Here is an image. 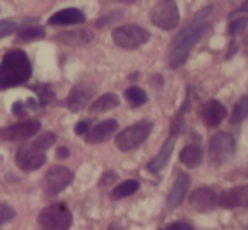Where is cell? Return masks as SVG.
Listing matches in <instances>:
<instances>
[{
    "label": "cell",
    "instance_id": "obj_1",
    "mask_svg": "<svg viewBox=\"0 0 248 230\" xmlns=\"http://www.w3.org/2000/svg\"><path fill=\"white\" fill-rule=\"evenodd\" d=\"M213 5H208L198 12L194 16V19L177 34V37L172 41V51H170V58H169V68L170 69H177L179 66L184 65V61L187 59L191 48L199 41V37L202 36V33L206 31L208 26V16L211 14Z\"/></svg>",
    "mask_w": 248,
    "mask_h": 230
},
{
    "label": "cell",
    "instance_id": "obj_2",
    "mask_svg": "<svg viewBox=\"0 0 248 230\" xmlns=\"http://www.w3.org/2000/svg\"><path fill=\"white\" fill-rule=\"evenodd\" d=\"M32 66L24 51H9L0 61V90L29 82Z\"/></svg>",
    "mask_w": 248,
    "mask_h": 230
},
{
    "label": "cell",
    "instance_id": "obj_3",
    "mask_svg": "<svg viewBox=\"0 0 248 230\" xmlns=\"http://www.w3.org/2000/svg\"><path fill=\"white\" fill-rule=\"evenodd\" d=\"M111 37H113V43L124 49H137L149 43L150 33L135 24H124L111 31Z\"/></svg>",
    "mask_w": 248,
    "mask_h": 230
},
{
    "label": "cell",
    "instance_id": "obj_4",
    "mask_svg": "<svg viewBox=\"0 0 248 230\" xmlns=\"http://www.w3.org/2000/svg\"><path fill=\"white\" fill-rule=\"evenodd\" d=\"M37 222L44 230H69L73 224V214L64 203H54L41 212Z\"/></svg>",
    "mask_w": 248,
    "mask_h": 230
},
{
    "label": "cell",
    "instance_id": "obj_5",
    "mask_svg": "<svg viewBox=\"0 0 248 230\" xmlns=\"http://www.w3.org/2000/svg\"><path fill=\"white\" fill-rule=\"evenodd\" d=\"M150 131H152V122H139V124H134L130 127L124 129L120 134L115 139V144L120 151L127 152L132 151V149L139 148L142 142L150 135Z\"/></svg>",
    "mask_w": 248,
    "mask_h": 230
},
{
    "label": "cell",
    "instance_id": "obj_6",
    "mask_svg": "<svg viewBox=\"0 0 248 230\" xmlns=\"http://www.w3.org/2000/svg\"><path fill=\"white\" fill-rule=\"evenodd\" d=\"M150 20L154 26L160 27L164 31H174L179 26V9L177 3L172 0H162L157 2L150 9Z\"/></svg>",
    "mask_w": 248,
    "mask_h": 230
},
{
    "label": "cell",
    "instance_id": "obj_7",
    "mask_svg": "<svg viewBox=\"0 0 248 230\" xmlns=\"http://www.w3.org/2000/svg\"><path fill=\"white\" fill-rule=\"evenodd\" d=\"M75 180V173L71 169L64 168V166H54L46 173L44 178V191L47 197H54V195L61 193L64 188H68Z\"/></svg>",
    "mask_w": 248,
    "mask_h": 230
},
{
    "label": "cell",
    "instance_id": "obj_8",
    "mask_svg": "<svg viewBox=\"0 0 248 230\" xmlns=\"http://www.w3.org/2000/svg\"><path fill=\"white\" fill-rule=\"evenodd\" d=\"M41 131V124L37 120H24L19 124H14L0 131V139L9 142H24Z\"/></svg>",
    "mask_w": 248,
    "mask_h": 230
},
{
    "label": "cell",
    "instance_id": "obj_9",
    "mask_svg": "<svg viewBox=\"0 0 248 230\" xmlns=\"http://www.w3.org/2000/svg\"><path fill=\"white\" fill-rule=\"evenodd\" d=\"M44 163H46V152L41 151L39 148H36L32 142L24 144L16 154V164L19 166L22 171L39 169Z\"/></svg>",
    "mask_w": 248,
    "mask_h": 230
},
{
    "label": "cell",
    "instance_id": "obj_10",
    "mask_svg": "<svg viewBox=\"0 0 248 230\" xmlns=\"http://www.w3.org/2000/svg\"><path fill=\"white\" fill-rule=\"evenodd\" d=\"M235 152V141L230 134H219L213 135L211 141H209V156H211V161L215 164H221L226 163Z\"/></svg>",
    "mask_w": 248,
    "mask_h": 230
},
{
    "label": "cell",
    "instance_id": "obj_11",
    "mask_svg": "<svg viewBox=\"0 0 248 230\" xmlns=\"http://www.w3.org/2000/svg\"><path fill=\"white\" fill-rule=\"evenodd\" d=\"M118 131V122L113 120V118H108V120H103L100 124L90 127V131L85 134L86 142L90 144H100V142H105Z\"/></svg>",
    "mask_w": 248,
    "mask_h": 230
},
{
    "label": "cell",
    "instance_id": "obj_12",
    "mask_svg": "<svg viewBox=\"0 0 248 230\" xmlns=\"http://www.w3.org/2000/svg\"><path fill=\"white\" fill-rule=\"evenodd\" d=\"M189 203H191V207H193L194 210L206 214V212H209L216 203H218V197H216V193L211 190V188L201 186V188H198V190H194L193 193H191Z\"/></svg>",
    "mask_w": 248,
    "mask_h": 230
},
{
    "label": "cell",
    "instance_id": "obj_13",
    "mask_svg": "<svg viewBox=\"0 0 248 230\" xmlns=\"http://www.w3.org/2000/svg\"><path fill=\"white\" fill-rule=\"evenodd\" d=\"M189 184H191V180L187 174H179L177 180L174 181L172 188H170L169 195H167V207L169 208H176L183 203L184 197H186L187 190H189Z\"/></svg>",
    "mask_w": 248,
    "mask_h": 230
},
{
    "label": "cell",
    "instance_id": "obj_14",
    "mask_svg": "<svg viewBox=\"0 0 248 230\" xmlns=\"http://www.w3.org/2000/svg\"><path fill=\"white\" fill-rule=\"evenodd\" d=\"M86 20V16L76 7H69V9H62L59 12L52 14L49 17V24H58V26H73V24H81Z\"/></svg>",
    "mask_w": 248,
    "mask_h": 230
},
{
    "label": "cell",
    "instance_id": "obj_15",
    "mask_svg": "<svg viewBox=\"0 0 248 230\" xmlns=\"http://www.w3.org/2000/svg\"><path fill=\"white\" fill-rule=\"evenodd\" d=\"M226 117V109L221 102L218 100H209L204 107H202V118L209 127H218Z\"/></svg>",
    "mask_w": 248,
    "mask_h": 230
},
{
    "label": "cell",
    "instance_id": "obj_16",
    "mask_svg": "<svg viewBox=\"0 0 248 230\" xmlns=\"http://www.w3.org/2000/svg\"><path fill=\"white\" fill-rule=\"evenodd\" d=\"M174 141H176V135H172V137H169L166 142H164L160 152L149 163V166H147L149 171L157 173V171H160L167 163H169V158H170V154H172V149H174Z\"/></svg>",
    "mask_w": 248,
    "mask_h": 230
},
{
    "label": "cell",
    "instance_id": "obj_17",
    "mask_svg": "<svg viewBox=\"0 0 248 230\" xmlns=\"http://www.w3.org/2000/svg\"><path fill=\"white\" fill-rule=\"evenodd\" d=\"M90 97H92L90 90L75 86V88L71 90V93L68 95V99H66V107H68L71 112H79V110L88 103Z\"/></svg>",
    "mask_w": 248,
    "mask_h": 230
},
{
    "label": "cell",
    "instance_id": "obj_18",
    "mask_svg": "<svg viewBox=\"0 0 248 230\" xmlns=\"http://www.w3.org/2000/svg\"><path fill=\"white\" fill-rule=\"evenodd\" d=\"M120 105V99L115 93H105L100 99H96L95 102L90 105V112L92 114H101L108 112V110H113Z\"/></svg>",
    "mask_w": 248,
    "mask_h": 230
},
{
    "label": "cell",
    "instance_id": "obj_19",
    "mask_svg": "<svg viewBox=\"0 0 248 230\" xmlns=\"http://www.w3.org/2000/svg\"><path fill=\"white\" fill-rule=\"evenodd\" d=\"M179 161L187 168H196L202 161V149L196 144H189L181 151Z\"/></svg>",
    "mask_w": 248,
    "mask_h": 230
},
{
    "label": "cell",
    "instance_id": "obj_20",
    "mask_svg": "<svg viewBox=\"0 0 248 230\" xmlns=\"http://www.w3.org/2000/svg\"><path fill=\"white\" fill-rule=\"evenodd\" d=\"M139 186H140V184H139V181L127 180V181L117 184V186L113 188V191H111V198H113V200H120V198L130 197V195H134L135 191L139 190Z\"/></svg>",
    "mask_w": 248,
    "mask_h": 230
},
{
    "label": "cell",
    "instance_id": "obj_21",
    "mask_svg": "<svg viewBox=\"0 0 248 230\" xmlns=\"http://www.w3.org/2000/svg\"><path fill=\"white\" fill-rule=\"evenodd\" d=\"M92 33L90 31H71V33L59 34V39L66 44H85L92 41Z\"/></svg>",
    "mask_w": 248,
    "mask_h": 230
},
{
    "label": "cell",
    "instance_id": "obj_22",
    "mask_svg": "<svg viewBox=\"0 0 248 230\" xmlns=\"http://www.w3.org/2000/svg\"><path fill=\"white\" fill-rule=\"evenodd\" d=\"M247 117H248V95H243L232 112V124H240Z\"/></svg>",
    "mask_w": 248,
    "mask_h": 230
},
{
    "label": "cell",
    "instance_id": "obj_23",
    "mask_svg": "<svg viewBox=\"0 0 248 230\" xmlns=\"http://www.w3.org/2000/svg\"><path fill=\"white\" fill-rule=\"evenodd\" d=\"M125 99L132 103V105H144L147 102V93L139 86H130L125 90Z\"/></svg>",
    "mask_w": 248,
    "mask_h": 230
},
{
    "label": "cell",
    "instance_id": "obj_24",
    "mask_svg": "<svg viewBox=\"0 0 248 230\" xmlns=\"http://www.w3.org/2000/svg\"><path fill=\"white\" fill-rule=\"evenodd\" d=\"M32 90L37 93V97H39V105H43V107H46L47 103H51L56 97L49 85H34Z\"/></svg>",
    "mask_w": 248,
    "mask_h": 230
},
{
    "label": "cell",
    "instance_id": "obj_25",
    "mask_svg": "<svg viewBox=\"0 0 248 230\" xmlns=\"http://www.w3.org/2000/svg\"><path fill=\"white\" fill-rule=\"evenodd\" d=\"M54 142H56V135L52 134V132H43V134H41L39 137H37L36 141L32 142V144L36 146V148H39L41 151L46 152V149L51 148Z\"/></svg>",
    "mask_w": 248,
    "mask_h": 230
},
{
    "label": "cell",
    "instance_id": "obj_26",
    "mask_svg": "<svg viewBox=\"0 0 248 230\" xmlns=\"http://www.w3.org/2000/svg\"><path fill=\"white\" fill-rule=\"evenodd\" d=\"M46 36L43 27L39 26H34V27H29V29H24L20 33V39L22 41H36V39H43Z\"/></svg>",
    "mask_w": 248,
    "mask_h": 230
},
{
    "label": "cell",
    "instance_id": "obj_27",
    "mask_svg": "<svg viewBox=\"0 0 248 230\" xmlns=\"http://www.w3.org/2000/svg\"><path fill=\"white\" fill-rule=\"evenodd\" d=\"M248 26V17H238V19H233L228 26V34L230 36H238Z\"/></svg>",
    "mask_w": 248,
    "mask_h": 230
},
{
    "label": "cell",
    "instance_id": "obj_28",
    "mask_svg": "<svg viewBox=\"0 0 248 230\" xmlns=\"http://www.w3.org/2000/svg\"><path fill=\"white\" fill-rule=\"evenodd\" d=\"M17 31V22L10 19L0 20V37H7L10 34H14Z\"/></svg>",
    "mask_w": 248,
    "mask_h": 230
},
{
    "label": "cell",
    "instance_id": "obj_29",
    "mask_svg": "<svg viewBox=\"0 0 248 230\" xmlns=\"http://www.w3.org/2000/svg\"><path fill=\"white\" fill-rule=\"evenodd\" d=\"M14 217H16V212H14V208L9 207V205H5V203H0V225L10 222Z\"/></svg>",
    "mask_w": 248,
    "mask_h": 230
},
{
    "label": "cell",
    "instance_id": "obj_30",
    "mask_svg": "<svg viewBox=\"0 0 248 230\" xmlns=\"http://www.w3.org/2000/svg\"><path fill=\"white\" fill-rule=\"evenodd\" d=\"M235 190H236V198H238V207L248 208V186L235 188Z\"/></svg>",
    "mask_w": 248,
    "mask_h": 230
},
{
    "label": "cell",
    "instance_id": "obj_31",
    "mask_svg": "<svg viewBox=\"0 0 248 230\" xmlns=\"http://www.w3.org/2000/svg\"><path fill=\"white\" fill-rule=\"evenodd\" d=\"M90 125H92V122H90V120H81V122H78V124H76V127H75V132H76L78 135L86 134V132L90 131Z\"/></svg>",
    "mask_w": 248,
    "mask_h": 230
},
{
    "label": "cell",
    "instance_id": "obj_32",
    "mask_svg": "<svg viewBox=\"0 0 248 230\" xmlns=\"http://www.w3.org/2000/svg\"><path fill=\"white\" fill-rule=\"evenodd\" d=\"M167 230H194L191 227L189 224H186V222H174V224H170Z\"/></svg>",
    "mask_w": 248,
    "mask_h": 230
},
{
    "label": "cell",
    "instance_id": "obj_33",
    "mask_svg": "<svg viewBox=\"0 0 248 230\" xmlns=\"http://www.w3.org/2000/svg\"><path fill=\"white\" fill-rule=\"evenodd\" d=\"M115 180H117V174H115L113 171H107V173H105V176L101 178V184H105V186H107V184L113 183Z\"/></svg>",
    "mask_w": 248,
    "mask_h": 230
},
{
    "label": "cell",
    "instance_id": "obj_34",
    "mask_svg": "<svg viewBox=\"0 0 248 230\" xmlns=\"http://www.w3.org/2000/svg\"><path fill=\"white\" fill-rule=\"evenodd\" d=\"M238 51V44L235 43V41H232L230 43V46H228V53H226V59H232L233 58V54Z\"/></svg>",
    "mask_w": 248,
    "mask_h": 230
},
{
    "label": "cell",
    "instance_id": "obj_35",
    "mask_svg": "<svg viewBox=\"0 0 248 230\" xmlns=\"http://www.w3.org/2000/svg\"><path fill=\"white\" fill-rule=\"evenodd\" d=\"M26 107H27V109H31V110H36L37 109V102L34 99H29L26 102Z\"/></svg>",
    "mask_w": 248,
    "mask_h": 230
},
{
    "label": "cell",
    "instance_id": "obj_36",
    "mask_svg": "<svg viewBox=\"0 0 248 230\" xmlns=\"http://www.w3.org/2000/svg\"><path fill=\"white\" fill-rule=\"evenodd\" d=\"M56 154H58L59 158H68V156H69V151H68V149H64V148H59L58 151H56Z\"/></svg>",
    "mask_w": 248,
    "mask_h": 230
},
{
    "label": "cell",
    "instance_id": "obj_37",
    "mask_svg": "<svg viewBox=\"0 0 248 230\" xmlns=\"http://www.w3.org/2000/svg\"><path fill=\"white\" fill-rule=\"evenodd\" d=\"M22 105H24V103L16 102V103H14V107H12V112L14 114H20V112H22Z\"/></svg>",
    "mask_w": 248,
    "mask_h": 230
},
{
    "label": "cell",
    "instance_id": "obj_38",
    "mask_svg": "<svg viewBox=\"0 0 248 230\" xmlns=\"http://www.w3.org/2000/svg\"><path fill=\"white\" fill-rule=\"evenodd\" d=\"M240 12H248V2H243L242 5H240Z\"/></svg>",
    "mask_w": 248,
    "mask_h": 230
},
{
    "label": "cell",
    "instance_id": "obj_39",
    "mask_svg": "<svg viewBox=\"0 0 248 230\" xmlns=\"http://www.w3.org/2000/svg\"><path fill=\"white\" fill-rule=\"evenodd\" d=\"M108 230H122V229L118 227V225H110V227H108Z\"/></svg>",
    "mask_w": 248,
    "mask_h": 230
}]
</instances>
